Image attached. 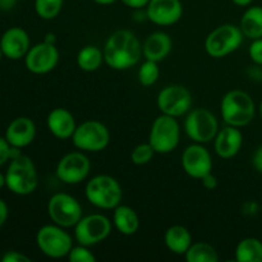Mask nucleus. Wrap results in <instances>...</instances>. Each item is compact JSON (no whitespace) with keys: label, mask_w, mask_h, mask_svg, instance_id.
I'll return each instance as SVG.
<instances>
[{"label":"nucleus","mask_w":262,"mask_h":262,"mask_svg":"<svg viewBox=\"0 0 262 262\" xmlns=\"http://www.w3.org/2000/svg\"><path fill=\"white\" fill-rule=\"evenodd\" d=\"M87 201L97 209L114 210L123 199L122 186L113 177L101 174L90 179L84 188Z\"/></svg>","instance_id":"20e7f679"},{"label":"nucleus","mask_w":262,"mask_h":262,"mask_svg":"<svg viewBox=\"0 0 262 262\" xmlns=\"http://www.w3.org/2000/svg\"><path fill=\"white\" fill-rule=\"evenodd\" d=\"M125 7L130 8V9L140 10L142 8L147 7V4L150 3V0H120Z\"/></svg>","instance_id":"f704fd0d"},{"label":"nucleus","mask_w":262,"mask_h":262,"mask_svg":"<svg viewBox=\"0 0 262 262\" xmlns=\"http://www.w3.org/2000/svg\"><path fill=\"white\" fill-rule=\"evenodd\" d=\"M46 124L51 135L59 140L72 138L77 128L73 114L66 107H55L51 110L46 118Z\"/></svg>","instance_id":"aec40b11"},{"label":"nucleus","mask_w":262,"mask_h":262,"mask_svg":"<svg viewBox=\"0 0 262 262\" xmlns=\"http://www.w3.org/2000/svg\"><path fill=\"white\" fill-rule=\"evenodd\" d=\"M232 2L238 7H248L253 0H232Z\"/></svg>","instance_id":"ea45409f"},{"label":"nucleus","mask_w":262,"mask_h":262,"mask_svg":"<svg viewBox=\"0 0 262 262\" xmlns=\"http://www.w3.org/2000/svg\"><path fill=\"white\" fill-rule=\"evenodd\" d=\"M219 123L214 113L205 107L189 110L184 120L186 135L196 143H209L219 132Z\"/></svg>","instance_id":"1a4fd4ad"},{"label":"nucleus","mask_w":262,"mask_h":262,"mask_svg":"<svg viewBox=\"0 0 262 262\" xmlns=\"http://www.w3.org/2000/svg\"><path fill=\"white\" fill-rule=\"evenodd\" d=\"M45 41H46V42L55 43V38H54V35H53V33H48V35H46Z\"/></svg>","instance_id":"79ce46f5"},{"label":"nucleus","mask_w":262,"mask_h":262,"mask_svg":"<svg viewBox=\"0 0 262 262\" xmlns=\"http://www.w3.org/2000/svg\"><path fill=\"white\" fill-rule=\"evenodd\" d=\"M3 262H31V258L18 251H7L2 257Z\"/></svg>","instance_id":"72a5a7b5"},{"label":"nucleus","mask_w":262,"mask_h":262,"mask_svg":"<svg viewBox=\"0 0 262 262\" xmlns=\"http://www.w3.org/2000/svg\"><path fill=\"white\" fill-rule=\"evenodd\" d=\"M182 166L189 177L201 181L205 176L212 171L211 154L202 143H192L187 146L182 154Z\"/></svg>","instance_id":"2eb2a0df"},{"label":"nucleus","mask_w":262,"mask_h":262,"mask_svg":"<svg viewBox=\"0 0 262 262\" xmlns=\"http://www.w3.org/2000/svg\"><path fill=\"white\" fill-rule=\"evenodd\" d=\"M104 53L95 45H87L77 54V66L84 72H95L104 63Z\"/></svg>","instance_id":"a878e982"},{"label":"nucleus","mask_w":262,"mask_h":262,"mask_svg":"<svg viewBox=\"0 0 262 262\" xmlns=\"http://www.w3.org/2000/svg\"><path fill=\"white\" fill-rule=\"evenodd\" d=\"M183 15L181 0H150L146 7V17L158 26L176 25Z\"/></svg>","instance_id":"dca6fc26"},{"label":"nucleus","mask_w":262,"mask_h":262,"mask_svg":"<svg viewBox=\"0 0 262 262\" xmlns=\"http://www.w3.org/2000/svg\"><path fill=\"white\" fill-rule=\"evenodd\" d=\"M67 257L71 262H96V257L90 251V247L83 245H78L76 247L73 246Z\"/></svg>","instance_id":"7c9ffc66"},{"label":"nucleus","mask_w":262,"mask_h":262,"mask_svg":"<svg viewBox=\"0 0 262 262\" xmlns=\"http://www.w3.org/2000/svg\"><path fill=\"white\" fill-rule=\"evenodd\" d=\"M113 224L123 235H133L140 228V219L132 207L118 205L113 214Z\"/></svg>","instance_id":"4be33fe9"},{"label":"nucleus","mask_w":262,"mask_h":262,"mask_svg":"<svg viewBox=\"0 0 262 262\" xmlns=\"http://www.w3.org/2000/svg\"><path fill=\"white\" fill-rule=\"evenodd\" d=\"M192 95L188 89L181 84H169L164 87L158 95L159 110L161 114L178 118L186 115L192 109Z\"/></svg>","instance_id":"f8f14e48"},{"label":"nucleus","mask_w":262,"mask_h":262,"mask_svg":"<svg viewBox=\"0 0 262 262\" xmlns=\"http://www.w3.org/2000/svg\"><path fill=\"white\" fill-rule=\"evenodd\" d=\"M59 50L55 43L42 41L40 43L31 46L28 53L25 56L26 68L33 74H46L50 73L58 66Z\"/></svg>","instance_id":"4468645a"},{"label":"nucleus","mask_w":262,"mask_h":262,"mask_svg":"<svg viewBox=\"0 0 262 262\" xmlns=\"http://www.w3.org/2000/svg\"><path fill=\"white\" fill-rule=\"evenodd\" d=\"M252 164L253 166H255L256 170L262 174V145L258 146L257 150H256L255 154H253Z\"/></svg>","instance_id":"e433bc0d"},{"label":"nucleus","mask_w":262,"mask_h":262,"mask_svg":"<svg viewBox=\"0 0 262 262\" xmlns=\"http://www.w3.org/2000/svg\"><path fill=\"white\" fill-rule=\"evenodd\" d=\"M239 28L243 36L250 40L262 37V7H250L241 18Z\"/></svg>","instance_id":"b1692460"},{"label":"nucleus","mask_w":262,"mask_h":262,"mask_svg":"<svg viewBox=\"0 0 262 262\" xmlns=\"http://www.w3.org/2000/svg\"><path fill=\"white\" fill-rule=\"evenodd\" d=\"M220 113L225 124L242 128L253 120L256 105L250 94L242 90H232L223 96Z\"/></svg>","instance_id":"7ed1b4c3"},{"label":"nucleus","mask_w":262,"mask_h":262,"mask_svg":"<svg viewBox=\"0 0 262 262\" xmlns=\"http://www.w3.org/2000/svg\"><path fill=\"white\" fill-rule=\"evenodd\" d=\"M3 56H4V54H3L2 48H0V60H2V59H3Z\"/></svg>","instance_id":"c03bdc74"},{"label":"nucleus","mask_w":262,"mask_h":262,"mask_svg":"<svg viewBox=\"0 0 262 262\" xmlns=\"http://www.w3.org/2000/svg\"><path fill=\"white\" fill-rule=\"evenodd\" d=\"M72 142L83 152H100L109 146L110 132L99 120H86L77 125Z\"/></svg>","instance_id":"6e6552de"},{"label":"nucleus","mask_w":262,"mask_h":262,"mask_svg":"<svg viewBox=\"0 0 262 262\" xmlns=\"http://www.w3.org/2000/svg\"><path fill=\"white\" fill-rule=\"evenodd\" d=\"M64 0H35V12L41 19L50 20L59 15Z\"/></svg>","instance_id":"cd10ccee"},{"label":"nucleus","mask_w":262,"mask_h":262,"mask_svg":"<svg viewBox=\"0 0 262 262\" xmlns=\"http://www.w3.org/2000/svg\"><path fill=\"white\" fill-rule=\"evenodd\" d=\"M215 152L222 159H232L241 151L243 145V135L239 128L225 124L219 129L214 138Z\"/></svg>","instance_id":"6ab92c4d"},{"label":"nucleus","mask_w":262,"mask_h":262,"mask_svg":"<svg viewBox=\"0 0 262 262\" xmlns=\"http://www.w3.org/2000/svg\"><path fill=\"white\" fill-rule=\"evenodd\" d=\"M188 262H217L219 255L214 246L206 242H196L192 243L191 247L184 255Z\"/></svg>","instance_id":"bb28decb"},{"label":"nucleus","mask_w":262,"mask_h":262,"mask_svg":"<svg viewBox=\"0 0 262 262\" xmlns=\"http://www.w3.org/2000/svg\"><path fill=\"white\" fill-rule=\"evenodd\" d=\"M0 48L5 58L19 60L25 58L31 48V40L27 31L20 27H10L2 35Z\"/></svg>","instance_id":"f3484780"},{"label":"nucleus","mask_w":262,"mask_h":262,"mask_svg":"<svg viewBox=\"0 0 262 262\" xmlns=\"http://www.w3.org/2000/svg\"><path fill=\"white\" fill-rule=\"evenodd\" d=\"M243 33L239 27L230 23L219 26L207 35L205 50L211 58H225L239 49L243 42Z\"/></svg>","instance_id":"39448f33"},{"label":"nucleus","mask_w":262,"mask_h":262,"mask_svg":"<svg viewBox=\"0 0 262 262\" xmlns=\"http://www.w3.org/2000/svg\"><path fill=\"white\" fill-rule=\"evenodd\" d=\"M4 186H5V174H3L2 171H0V189H2Z\"/></svg>","instance_id":"37998d69"},{"label":"nucleus","mask_w":262,"mask_h":262,"mask_svg":"<svg viewBox=\"0 0 262 262\" xmlns=\"http://www.w3.org/2000/svg\"><path fill=\"white\" fill-rule=\"evenodd\" d=\"M48 214L54 224L61 228H74L83 216L78 200L68 193H55L48 202Z\"/></svg>","instance_id":"9d476101"},{"label":"nucleus","mask_w":262,"mask_h":262,"mask_svg":"<svg viewBox=\"0 0 262 262\" xmlns=\"http://www.w3.org/2000/svg\"><path fill=\"white\" fill-rule=\"evenodd\" d=\"M173 41L168 33L158 31L148 36L142 45V54L145 59L159 63L170 54Z\"/></svg>","instance_id":"412c9836"},{"label":"nucleus","mask_w":262,"mask_h":262,"mask_svg":"<svg viewBox=\"0 0 262 262\" xmlns=\"http://www.w3.org/2000/svg\"><path fill=\"white\" fill-rule=\"evenodd\" d=\"M5 138L12 147L25 148L33 142L36 137V125L28 117H18L8 124Z\"/></svg>","instance_id":"a211bd4d"},{"label":"nucleus","mask_w":262,"mask_h":262,"mask_svg":"<svg viewBox=\"0 0 262 262\" xmlns=\"http://www.w3.org/2000/svg\"><path fill=\"white\" fill-rule=\"evenodd\" d=\"M155 150L150 143H140L136 146L130 154V160L135 165H146L152 160L154 155H155Z\"/></svg>","instance_id":"c756f323"},{"label":"nucleus","mask_w":262,"mask_h":262,"mask_svg":"<svg viewBox=\"0 0 262 262\" xmlns=\"http://www.w3.org/2000/svg\"><path fill=\"white\" fill-rule=\"evenodd\" d=\"M248 54H250V58L253 63L257 64V66H262V37L252 40Z\"/></svg>","instance_id":"2f4dec72"},{"label":"nucleus","mask_w":262,"mask_h":262,"mask_svg":"<svg viewBox=\"0 0 262 262\" xmlns=\"http://www.w3.org/2000/svg\"><path fill=\"white\" fill-rule=\"evenodd\" d=\"M159 77H160V69H159V64L156 61L147 60L146 59L142 64H141L140 69H138V82L142 86L150 87L158 82Z\"/></svg>","instance_id":"c85d7f7f"},{"label":"nucleus","mask_w":262,"mask_h":262,"mask_svg":"<svg viewBox=\"0 0 262 262\" xmlns=\"http://www.w3.org/2000/svg\"><path fill=\"white\" fill-rule=\"evenodd\" d=\"M38 176L32 159L20 154L9 161L5 171V187L17 196H28L37 188Z\"/></svg>","instance_id":"f03ea898"},{"label":"nucleus","mask_w":262,"mask_h":262,"mask_svg":"<svg viewBox=\"0 0 262 262\" xmlns=\"http://www.w3.org/2000/svg\"><path fill=\"white\" fill-rule=\"evenodd\" d=\"M17 3L18 0H0V10H3V12L12 10L17 5Z\"/></svg>","instance_id":"58836bf2"},{"label":"nucleus","mask_w":262,"mask_h":262,"mask_svg":"<svg viewBox=\"0 0 262 262\" xmlns=\"http://www.w3.org/2000/svg\"><path fill=\"white\" fill-rule=\"evenodd\" d=\"M12 159V146L5 137H0V168Z\"/></svg>","instance_id":"473e14b6"},{"label":"nucleus","mask_w":262,"mask_h":262,"mask_svg":"<svg viewBox=\"0 0 262 262\" xmlns=\"http://www.w3.org/2000/svg\"><path fill=\"white\" fill-rule=\"evenodd\" d=\"M64 229L66 228L56 224L41 227L36 234V245L38 250L50 258L67 257L73 247V239Z\"/></svg>","instance_id":"0eeeda50"},{"label":"nucleus","mask_w":262,"mask_h":262,"mask_svg":"<svg viewBox=\"0 0 262 262\" xmlns=\"http://www.w3.org/2000/svg\"><path fill=\"white\" fill-rule=\"evenodd\" d=\"M112 233V222L105 215L92 214L82 216L74 227V238L78 245L92 247L104 242Z\"/></svg>","instance_id":"9b49d317"},{"label":"nucleus","mask_w":262,"mask_h":262,"mask_svg":"<svg viewBox=\"0 0 262 262\" xmlns=\"http://www.w3.org/2000/svg\"><path fill=\"white\" fill-rule=\"evenodd\" d=\"M201 182H202V186H204L206 189H209V191L215 189L217 187V178L212 174V171L207 174V176H205L204 178L201 179Z\"/></svg>","instance_id":"c9c22d12"},{"label":"nucleus","mask_w":262,"mask_h":262,"mask_svg":"<svg viewBox=\"0 0 262 262\" xmlns=\"http://www.w3.org/2000/svg\"><path fill=\"white\" fill-rule=\"evenodd\" d=\"M260 115H261V118H262V101H261V104H260Z\"/></svg>","instance_id":"a18cd8bd"},{"label":"nucleus","mask_w":262,"mask_h":262,"mask_svg":"<svg viewBox=\"0 0 262 262\" xmlns=\"http://www.w3.org/2000/svg\"><path fill=\"white\" fill-rule=\"evenodd\" d=\"M238 262H262V242L257 238L248 237L241 241L235 248Z\"/></svg>","instance_id":"393cba45"},{"label":"nucleus","mask_w":262,"mask_h":262,"mask_svg":"<svg viewBox=\"0 0 262 262\" xmlns=\"http://www.w3.org/2000/svg\"><path fill=\"white\" fill-rule=\"evenodd\" d=\"M8 215H9V209H8V205L5 204L4 200L0 199V228L5 224L8 219Z\"/></svg>","instance_id":"4c0bfd02"},{"label":"nucleus","mask_w":262,"mask_h":262,"mask_svg":"<svg viewBox=\"0 0 262 262\" xmlns=\"http://www.w3.org/2000/svg\"><path fill=\"white\" fill-rule=\"evenodd\" d=\"M181 140L178 120L170 115L161 114L154 120L148 136V143L156 154H169L176 150Z\"/></svg>","instance_id":"423d86ee"},{"label":"nucleus","mask_w":262,"mask_h":262,"mask_svg":"<svg viewBox=\"0 0 262 262\" xmlns=\"http://www.w3.org/2000/svg\"><path fill=\"white\" fill-rule=\"evenodd\" d=\"M164 241L168 250L176 255H186L188 248L193 243L191 233L183 225H173L168 228L164 235Z\"/></svg>","instance_id":"5701e85b"},{"label":"nucleus","mask_w":262,"mask_h":262,"mask_svg":"<svg viewBox=\"0 0 262 262\" xmlns=\"http://www.w3.org/2000/svg\"><path fill=\"white\" fill-rule=\"evenodd\" d=\"M92 2H95L96 4H100V5H110V4H114L117 0H92Z\"/></svg>","instance_id":"a19ab883"},{"label":"nucleus","mask_w":262,"mask_h":262,"mask_svg":"<svg viewBox=\"0 0 262 262\" xmlns=\"http://www.w3.org/2000/svg\"><path fill=\"white\" fill-rule=\"evenodd\" d=\"M91 171V161L83 151H73L59 160L56 165V177L66 184H78L89 177Z\"/></svg>","instance_id":"ddd939ff"},{"label":"nucleus","mask_w":262,"mask_h":262,"mask_svg":"<svg viewBox=\"0 0 262 262\" xmlns=\"http://www.w3.org/2000/svg\"><path fill=\"white\" fill-rule=\"evenodd\" d=\"M104 60L115 71H125L141 60L142 45L137 36L129 30H118L107 37L104 49Z\"/></svg>","instance_id":"f257e3e1"}]
</instances>
